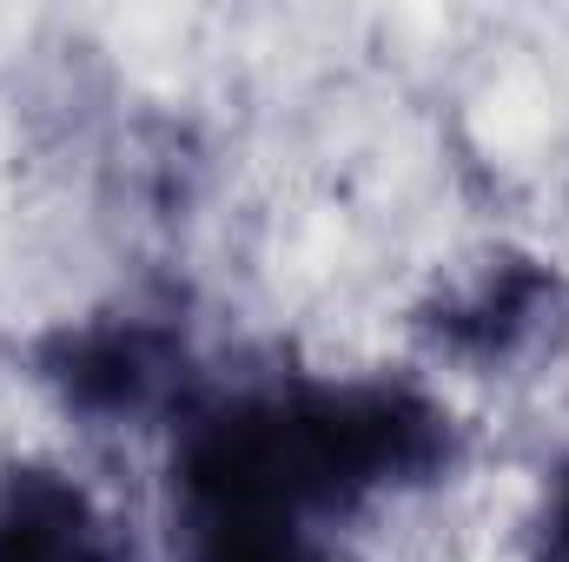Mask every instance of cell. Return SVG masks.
Instances as JSON below:
<instances>
[{
  "instance_id": "obj_1",
  "label": "cell",
  "mask_w": 569,
  "mask_h": 562,
  "mask_svg": "<svg viewBox=\"0 0 569 562\" xmlns=\"http://www.w3.org/2000/svg\"><path fill=\"white\" fill-rule=\"evenodd\" d=\"M569 331V284L557 265L503 252L490 265H477L470 279H457L437 304L425 311V338L437 358L497 378L517 371L543 351H557V338Z\"/></svg>"
},
{
  "instance_id": "obj_2",
  "label": "cell",
  "mask_w": 569,
  "mask_h": 562,
  "mask_svg": "<svg viewBox=\"0 0 569 562\" xmlns=\"http://www.w3.org/2000/svg\"><path fill=\"white\" fill-rule=\"evenodd\" d=\"M40 378L60 391L67 411L93 423H140L179 404L186 384V344L172 324L107 311L87 324H67L40 344Z\"/></svg>"
},
{
  "instance_id": "obj_3",
  "label": "cell",
  "mask_w": 569,
  "mask_h": 562,
  "mask_svg": "<svg viewBox=\"0 0 569 562\" xmlns=\"http://www.w3.org/2000/svg\"><path fill=\"white\" fill-rule=\"evenodd\" d=\"M0 562H133V543L73 476L20 463L0 476Z\"/></svg>"
},
{
  "instance_id": "obj_4",
  "label": "cell",
  "mask_w": 569,
  "mask_h": 562,
  "mask_svg": "<svg viewBox=\"0 0 569 562\" xmlns=\"http://www.w3.org/2000/svg\"><path fill=\"white\" fill-rule=\"evenodd\" d=\"M179 562H325L311 523L266 510H186Z\"/></svg>"
},
{
  "instance_id": "obj_5",
  "label": "cell",
  "mask_w": 569,
  "mask_h": 562,
  "mask_svg": "<svg viewBox=\"0 0 569 562\" xmlns=\"http://www.w3.org/2000/svg\"><path fill=\"white\" fill-rule=\"evenodd\" d=\"M543 562H569V470L550 496V516H543Z\"/></svg>"
}]
</instances>
